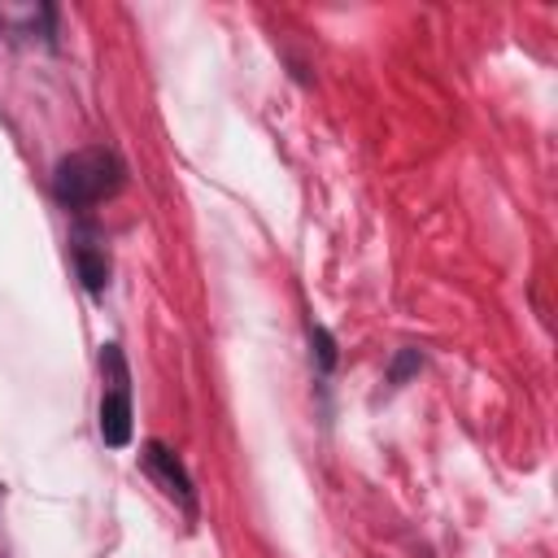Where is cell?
Instances as JSON below:
<instances>
[{
    "instance_id": "3957f363",
    "label": "cell",
    "mask_w": 558,
    "mask_h": 558,
    "mask_svg": "<svg viewBox=\"0 0 558 558\" xmlns=\"http://www.w3.org/2000/svg\"><path fill=\"white\" fill-rule=\"evenodd\" d=\"M144 458H148V471H157V475H161V484H166V493H170V497H179L183 506H192V484H187V475H183V466L174 462V453H170L166 445H157V440H153Z\"/></svg>"
},
{
    "instance_id": "277c9868",
    "label": "cell",
    "mask_w": 558,
    "mask_h": 558,
    "mask_svg": "<svg viewBox=\"0 0 558 558\" xmlns=\"http://www.w3.org/2000/svg\"><path fill=\"white\" fill-rule=\"evenodd\" d=\"M78 270H83V283H87L92 292L105 288V275H109V270H105V262H100L92 248H78Z\"/></svg>"
},
{
    "instance_id": "6da1fadb",
    "label": "cell",
    "mask_w": 558,
    "mask_h": 558,
    "mask_svg": "<svg viewBox=\"0 0 558 558\" xmlns=\"http://www.w3.org/2000/svg\"><path fill=\"white\" fill-rule=\"evenodd\" d=\"M118 183H122V166H118V157H113L109 148H78V153H70V157L57 166V174H52V192H57V201L70 205V209L96 205V201L113 196Z\"/></svg>"
},
{
    "instance_id": "7a4b0ae2",
    "label": "cell",
    "mask_w": 558,
    "mask_h": 558,
    "mask_svg": "<svg viewBox=\"0 0 558 558\" xmlns=\"http://www.w3.org/2000/svg\"><path fill=\"white\" fill-rule=\"evenodd\" d=\"M100 436L105 445L122 449L131 440V397H126V384H113L100 401Z\"/></svg>"
}]
</instances>
